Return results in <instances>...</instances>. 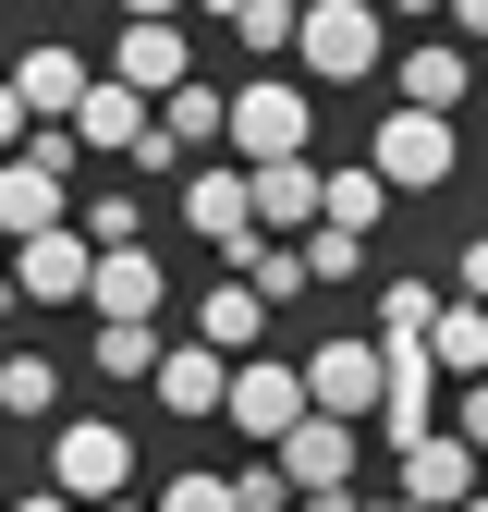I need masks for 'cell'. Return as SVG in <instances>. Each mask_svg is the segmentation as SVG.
<instances>
[{
	"label": "cell",
	"mask_w": 488,
	"mask_h": 512,
	"mask_svg": "<svg viewBox=\"0 0 488 512\" xmlns=\"http://www.w3.org/2000/svg\"><path fill=\"white\" fill-rule=\"evenodd\" d=\"M86 305H98V317H159V305H171V269L147 256V232L86 256Z\"/></svg>",
	"instance_id": "11"
},
{
	"label": "cell",
	"mask_w": 488,
	"mask_h": 512,
	"mask_svg": "<svg viewBox=\"0 0 488 512\" xmlns=\"http://www.w3.org/2000/svg\"><path fill=\"white\" fill-rule=\"evenodd\" d=\"M379 49H391V13L379 0H293V74L305 86H366L379 74Z\"/></svg>",
	"instance_id": "1"
},
{
	"label": "cell",
	"mask_w": 488,
	"mask_h": 512,
	"mask_svg": "<svg viewBox=\"0 0 488 512\" xmlns=\"http://www.w3.org/2000/svg\"><path fill=\"white\" fill-rule=\"evenodd\" d=\"M49 403H61V366L49 354H0V415H13V427H49Z\"/></svg>",
	"instance_id": "23"
},
{
	"label": "cell",
	"mask_w": 488,
	"mask_h": 512,
	"mask_svg": "<svg viewBox=\"0 0 488 512\" xmlns=\"http://www.w3.org/2000/svg\"><path fill=\"white\" fill-rule=\"evenodd\" d=\"M391 464H403V488H391L403 512H452V500L476 488V439H452V427H415Z\"/></svg>",
	"instance_id": "8"
},
{
	"label": "cell",
	"mask_w": 488,
	"mask_h": 512,
	"mask_svg": "<svg viewBox=\"0 0 488 512\" xmlns=\"http://www.w3.org/2000/svg\"><path fill=\"white\" fill-rule=\"evenodd\" d=\"M305 135H318V86H305L293 61H269V74L220 86V147H232V159H293Z\"/></svg>",
	"instance_id": "2"
},
{
	"label": "cell",
	"mask_w": 488,
	"mask_h": 512,
	"mask_svg": "<svg viewBox=\"0 0 488 512\" xmlns=\"http://www.w3.org/2000/svg\"><path fill=\"white\" fill-rule=\"evenodd\" d=\"M86 232L74 220H49V232H13V244H0V269H13V293L25 305H86Z\"/></svg>",
	"instance_id": "7"
},
{
	"label": "cell",
	"mask_w": 488,
	"mask_h": 512,
	"mask_svg": "<svg viewBox=\"0 0 488 512\" xmlns=\"http://www.w3.org/2000/svg\"><path fill=\"white\" fill-rule=\"evenodd\" d=\"M269 464H281L293 500H342V488L366 476V439H354V415H318V403H305V415L269 439Z\"/></svg>",
	"instance_id": "4"
},
{
	"label": "cell",
	"mask_w": 488,
	"mask_h": 512,
	"mask_svg": "<svg viewBox=\"0 0 488 512\" xmlns=\"http://www.w3.org/2000/svg\"><path fill=\"white\" fill-rule=\"evenodd\" d=\"M183 232H196V244H232V232H257V220H244V159H208V171H183Z\"/></svg>",
	"instance_id": "18"
},
{
	"label": "cell",
	"mask_w": 488,
	"mask_h": 512,
	"mask_svg": "<svg viewBox=\"0 0 488 512\" xmlns=\"http://www.w3.org/2000/svg\"><path fill=\"white\" fill-rule=\"evenodd\" d=\"M147 512H232V476H220V464H183V476H171Z\"/></svg>",
	"instance_id": "28"
},
{
	"label": "cell",
	"mask_w": 488,
	"mask_h": 512,
	"mask_svg": "<svg viewBox=\"0 0 488 512\" xmlns=\"http://www.w3.org/2000/svg\"><path fill=\"white\" fill-rule=\"evenodd\" d=\"M342 512H403V500H354V488H342Z\"/></svg>",
	"instance_id": "35"
},
{
	"label": "cell",
	"mask_w": 488,
	"mask_h": 512,
	"mask_svg": "<svg viewBox=\"0 0 488 512\" xmlns=\"http://www.w3.org/2000/svg\"><path fill=\"white\" fill-rule=\"evenodd\" d=\"M281 500H293V488H281L269 452H257V464H232V512H281Z\"/></svg>",
	"instance_id": "29"
},
{
	"label": "cell",
	"mask_w": 488,
	"mask_h": 512,
	"mask_svg": "<svg viewBox=\"0 0 488 512\" xmlns=\"http://www.w3.org/2000/svg\"><path fill=\"white\" fill-rule=\"evenodd\" d=\"M86 512H147V500H135V488H110V500H86Z\"/></svg>",
	"instance_id": "34"
},
{
	"label": "cell",
	"mask_w": 488,
	"mask_h": 512,
	"mask_svg": "<svg viewBox=\"0 0 488 512\" xmlns=\"http://www.w3.org/2000/svg\"><path fill=\"white\" fill-rule=\"evenodd\" d=\"M147 354H159V317H98V378H147Z\"/></svg>",
	"instance_id": "25"
},
{
	"label": "cell",
	"mask_w": 488,
	"mask_h": 512,
	"mask_svg": "<svg viewBox=\"0 0 488 512\" xmlns=\"http://www.w3.org/2000/svg\"><path fill=\"white\" fill-rule=\"evenodd\" d=\"M427 366L440 378H488V293H452L427 317Z\"/></svg>",
	"instance_id": "19"
},
{
	"label": "cell",
	"mask_w": 488,
	"mask_h": 512,
	"mask_svg": "<svg viewBox=\"0 0 488 512\" xmlns=\"http://www.w3.org/2000/svg\"><path fill=\"white\" fill-rule=\"evenodd\" d=\"M440 13H452V37L476 49V25H488V0H440Z\"/></svg>",
	"instance_id": "31"
},
{
	"label": "cell",
	"mask_w": 488,
	"mask_h": 512,
	"mask_svg": "<svg viewBox=\"0 0 488 512\" xmlns=\"http://www.w3.org/2000/svg\"><path fill=\"white\" fill-rule=\"evenodd\" d=\"M366 171L391 183V196H440V183H464V110H391L379 135H366Z\"/></svg>",
	"instance_id": "3"
},
{
	"label": "cell",
	"mask_w": 488,
	"mask_h": 512,
	"mask_svg": "<svg viewBox=\"0 0 488 512\" xmlns=\"http://www.w3.org/2000/svg\"><path fill=\"white\" fill-rule=\"evenodd\" d=\"M391 86H403L415 110H464V98H476V49H464V37H415V49L391 61Z\"/></svg>",
	"instance_id": "15"
},
{
	"label": "cell",
	"mask_w": 488,
	"mask_h": 512,
	"mask_svg": "<svg viewBox=\"0 0 488 512\" xmlns=\"http://www.w3.org/2000/svg\"><path fill=\"white\" fill-rule=\"evenodd\" d=\"M244 220H257V232H305V220H318V159H244Z\"/></svg>",
	"instance_id": "14"
},
{
	"label": "cell",
	"mask_w": 488,
	"mask_h": 512,
	"mask_svg": "<svg viewBox=\"0 0 488 512\" xmlns=\"http://www.w3.org/2000/svg\"><path fill=\"white\" fill-rule=\"evenodd\" d=\"M379 13H403V25H427V13H440V0H379Z\"/></svg>",
	"instance_id": "33"
},
{
	"label": "cell",
	"mask_w": 488,
	"mask_h": 512,
	"mask_svg": "<svg viewBox=\"0 0 488 512\" xmlns=\"http://www.w3.org/2000/svg\"><path fill=\"white\" fill-rule=\"evenodd\" d=\"M0 244H13V232H0Z\"/></svg>",
	"instance_id": "38"
},
{
	"label": "cell",
	"mask_w": 488,
	"mask_h": 512,
	"mask_svg": "<svg viewBox=\"0 0 488 512\" xmlns=\"http://www.w3.org/2000/svg\"><path fill=\"white\" fill-rule=\"evenodd\" d=\"M318 220H342V232H379V220H391V183L366 171V159H354V171H318Z\"/></svg>",
	"instance_id": "21"
},
{
	"label": "cell",
	"mask_w": 488,
	"mask_h": 512,
	"mask_svg": "<svg viewBox=\"0 0 488 512\" xmlns=\"http://www.w3.org/2000/svg\"><path fill=\"white\" fill-rule=\"evenodd\" d=\"M122 13H183V0H122Z\"/></svg>",
	"instance_id": "36"
},
{
	"label": "cell",
	"mask_w": 488,
	"mask_h": 512,
	"mask_svg": "<svg viewBox=\"0 0 488 512\" xmlns=\"http://www.w3.org/2000/svg\"><path fill=\"white\" fill-rule=\"evenodd\" d=\"M196 342H220V354H257V342H269V305L244 293V281H208V293H196Z\"/></svg>",
	"instance_id": "20"
},
{
	"label": "cell",
	"mask_w": 488,
	"mask_h": 512,
	"mask_svg": "<svg viewBox=\"0 0 488 512\" xmlns=\"http://www.w3.org/2000/svg\"><path fill=\"white\" fill-rule=\"evenodd\" d=\"M25 122H37V110L13 98V74H0V147H13V135H25Z\"/></svg>",
	"instance_id": "30"
},
{
	"label": "cell",
	"mask_w": 488,
	"mask_h": 512,
	"mask_svg": "<svg viewBox=\"0 0 488 512\" xmlns=\"http://www.w3.org/2000/svg\"><path fill=\"white\" fill-rule=\"evenodd\" d=\"M220 366H232L220 342H159V354H147V403H159V415H183V427L220 415Z\"/></svg>",
	"instance_id": "13"
},
{
	"label": "cell",
	"mask_w": 488,
	"mask_h": 512,
	"mask_svg": "<svg viewBox=\"0 0 488 512\" xmlns=\"http://www.w3.org/2000/svg\"><path fill=\"white\" fill-rule=\"evenodd\" d=\"M220 415L244 427V452H269V439L305 415V378H293V366H269V354H232V366H220Z\"/></svg>",
	"instance_id": "6"
},
{
	"label": "cell",
	"mask_w": 488,
	"mask_h": 512,
	"mask_svg": "<svg viewBox=\"0 0 488 512\" xmlns=\"http://www.w3.org/2000/svg\"><path fill=\"white\" fill-rule=\"evenodd\" d=\"M61 135H74L86 159H122V147L147 135V98L122 86V74H86V86H74V110H61Z\"/></svg>",
	"instance_id": "12"
},
{
	"label": "cell",
	"mask_w": 488,
	"mask_h": 512,
	"mask_svg": "<svg viewBox=\"0 0 488 512\" xmlns=\"http://www.w3.org/2000/svg\"><path fill=\"white\" fill-rule=\"evenodd\" d=\"M98 74H122L135 98H159L171 74H196V49H183V13H122V37H110Z\"/></svg>",
	"instance_id": "9"
},
{
	"label": "cell",
	"mask_w": 488,
	"mask_h": 512,
	"mask_svg": "<svg viewBox=\"0 0 488 512\" xmlns=\"http://www.w3.org/2000/svg\"><path fill=\"white\" fill-rule=\"evenodd\" d=\"M147 122L171 135V159H208V147H220V86H208V74H171V86L147 98Z\"/></svg>",
	"instance_id": "17"
},
{
	"label": "cell",
	"mask_w": 488,
	"mask_h": 512,
	"mask_svg": "<svg viewBox=\"0 0 488 512\" xmlns=\"http://www.w3.org/2000/svg\"><path fill=\"white\" fill-rule=\"evenodd\" d=\"M74 232H86V244H135V232H147V196H135V183H98V196L74 208Z\"/></svg>",
	"instance_id": "27"
},
{
	"label": "cell",
	"mask_w": 488,
	"mask_h": 512,
	"mask_svg": "<svg viewBox=\"0 0 488 512\" xmlns=\"http://www.w3.org/2000/svg\"><path fill=\"white\" fill-rule=\"evenodd\" d=\"M49 488L74 500V512H86V500H110V488H135V439H122L110 415H74V427L49 439Z\"/></svg>",
	"instance_id": "5"
},
{
	"label": "cell",
	"mask_w": 488,
	"mask_h": 512,
	"mask_svg": "<svg viewBox=\"0 0 488 512\" xmlns=\"http://www.w3.org/2000/svg\"><path fill=\"white\" fill-rule=\"evenodd\" d=\"M452 512H476V488H464V500H452Z\"/></svg>",
	"instance_id": "37"
},
{
	"label": "cell",
	"mask_w": 488,
	"mask_h": 512,
	"mask_svg": "<svg viewBox=\"0 0 488 512\" xmlns=\"http://www.w3.org/2000/svg\"><path fill=\"white\" fill-rule=\"evenodd\" d=\"M0 74H13V98H25L37 122H61V110H74V86L98 74V61H86V49H61V37H37L25 61H0Z\"/></svg>",
	"instance_id": "16"
},
{
	"label": "cell",
	"mask_w": 488,
	"mask_h": 512,
	"mask_svg": "<svg viewBox=\"0 0 488 512\" xmlns=\"http://www.w3.org/2000/svg\"><path fill=\"white\" fill-rule=\"evenodd\" d=\"M427 317H440V281H379V330H366V342H379V354H403V342H427Z\"/></svg>",
	"instance_id": "22"
},
{
	"label": "cell",
	"mask_w": 488,
	"mask_h": 512,
	"mask_svg": "<svg viewBox=\"0 0 488 512\" xmlns=\"http://www.w3.org/2000/svg\"><path fill=\"white\" fill-rule=\"evenodd\" d=\"M293 378H305V403H318V415H354V427H366V403H379V342H366V330H342V342H318V354H305Z\"/></svg>",
	"instance_id": "10"
},
{
	"label": "cell",
	"mask_w": 488,
	"mask_h": 512,
	"mask_svg": "<svg viewBox=\"0 0 488 512\" xmlns=\"http://www.w3.org/2000/svg\"><path fill=\"white\" fill-rule=\"evenodd\" d=\"M220 25H232V49H244V61H281V49H293V0H232Z\"/></svg>",
	"instance_id": "26"
},
{
	"label": "cell",
	"mask_w": 488,
	"mask_h": 512,
	"mask_svg": "<svg viewBox=\"0 0 488 512\" xmlns=\"http://www.w3.org/2000/svg\"><path fill=\"white\" fill-rule=\"evenodd\" d=\"M293 256H305V281H366V232H342V220H305Z\"/></svg>",
	"instance_id": "24"
},
{
	"label": "cell",
	"mask_w": 488,
	"mask_h": 512,
	"mask_svg": "<svg viewBox=\"0 0 488 512\" xmlns=\"http://www.w3.org/2000/svg\"><path fill=\"white\" fill-rule=\"evenodd\" d=\"M0 512H74V500H61V488H25V500H0Z\"/></svg>",
	"instance_id": "32"
}]
</instances>
